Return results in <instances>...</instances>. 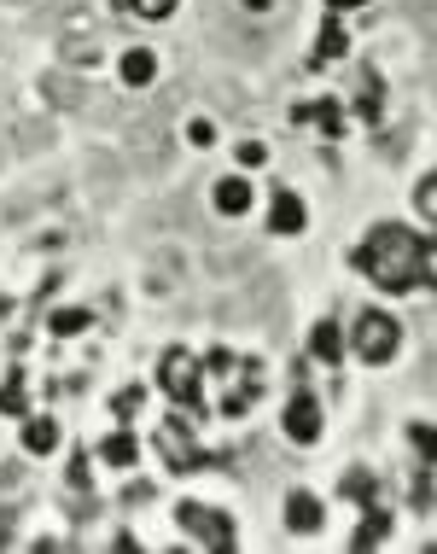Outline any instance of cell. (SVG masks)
<instances>
[{
	"mask_svg": "<svg viewBox=\"0 0 437 554\" xmlns=\"http://www.w3.org/2000/svg\"><path fill=\"white\" fill-rule=\"evenodd\" d=\"M356 269L379 286V292H420L432 280V240L414 234L403 222H379L368 240L356 245Z\"/></svg>",
	"mask_w": 437,
	"mask_h": 554,
	"instance_id": "obj_1",
	"label": "cell"
},
{
	"mask_svg": "<svg viewBox=\"0 0 437 554\" xmlns=\"http://www.w3.org/2000/svg\"><path fill=\"white\" fill-rule=\"evenodd\" d=\"M158 385H164L169 397L181 403V409H193V415H210V403H204V362L193 356L187 345L164 350V362H158Z\"/></svg>",
	"mask_w": 437,
	"mask_h": 554,
	"instance_id": "obj_2",
	"label": "cell"
},
{
	"mask_svg": "<svg viewBox=\"0 0 437 554\" xmlns=\"http://www.w3.org/2000/svg\"><path fill=\"white\" fill-rule=\"evenodd\" d=\"M152 444H158L169 473H193V467L204 461L199 438H193V415H164L158 420V432H152Z\"/></svg>",
	"mask_w": 437,
	"mask_h": 554,
	"instance_id": "obj_3",
	"label": "cell"
},
{
	"mask_svg": "<svg viewBox=\"0 0 437 554\" xmlns=\"http://www.w3.org/2000/svg\"><path fill=\"white\" fill-rule=\"evenodd\" d=\"M403 345V327L391 321L385 310H362L356 315V333H350V350L362 356V362H391Z\"/></svg>",
	"mask_w": 437,
	"mask_h": 554,
	"instance_id": "obj_4",
	"label": "cell"
},
{
	"mask_svg": "<svg viewBox=\"0 0 437 554\" xmlns=\"http://www.w3.org/2000/svg\"><path fill=\"white\" fill-rule=\"evenodd\" d=\"M175 520H181V531H187L193 543H204V549H216V554L234 549V525H228V514H216V508H204V502H181Z\"/></svg>",
	"mask_w": 437,
	"mask_h": 554,
	"instance_id": "obj_5",
	"label": "cell"
},
{
	"mask_svg": "<svg viewBox=\"0 0 437 554\" xmlns=\"http://www.w3.org/2000/svg\"><path fill=\"white\" fill-rule=\"evenodd\" d=\"M286 438H292V444H315V438H321V403H315L309 391H298V397L286 403Z\"/></svg>",
	"mask_w": 437,
	"mask_h": 554,
	"instance_id": "obj_6",
	"label": "cell"
},
{
	"mask_svg": "<svg viewBox=\"0 0 437 554\" xmlns=\"http://www.w3.org/2000/svg\"><path fill=\"white\" fill-rule=\"evenodd\" d=\"M303 222H309L303 199H298V193H286V187H274V199H269V228H274V234H303Z\"/></svg>",
	"mask_w": 437,
	"mask_h": 554,
	"instance_id": "obj_7",
	"label": "cell"
},
{
	"mask_svg": "<svg viewBox=\"0 0 437 554\" xmlns=\"http://www.w3.org/2000/svg\"><path fill=\"white\" fill-rule=\"evenodd\" d=\"M344 53H350V30H344V18H333V12H327V24H321V35H315L309 65H333V59H344Z\"/></svg>",
	"mask_w": 437,
	"mask_h": 554,
	"instance_id": "obj_8",
	"label": "cell"
},
{
	"mask_svg": "<svg viewBox=\"0 0 437 554\" xmlns=\"http://www.w3.org/2000/svg\"><path fill=\"white\" fill-rule=\"evenodd\" d=\"M292 123H321L327 135H344V105L338 100H303V105H292Z\"/></svg>",
	"mask_w": 437,
	"mask_h": 554,
	"instance_id": "obj_9",
	"label": "cell"
},
{
	"mask_svg": "<svg viewBox=\"0 0 437 554\" xmlns=\"http://www.w3.org/2000/svg\"><path fill=\"white\" fill-rule=\"evenodd\" d=\"M379 543H391V514L385 508H373L362 514V525H356V537H350V549H379Z\"/></svg>",
	"mask_w": 437,
	"mask_h": 554,
	"instance_id": "obj_10",
	"label": "cell"
},
{
	"mask_svg": "<svg viewBox=\"0 0 437 554\" xmlns=\"http://www.w3.org/2000/svg\"><path fill=\"white\" fill-rule=\"evenodd\" d=\"M216 210H222V216H245V210H251V181H245V175L216 181Z\"/></svg>",
	"mask_w": 437,
	"mask_h": 554,
	"instance_id": "obj_11",
	"label": "cell"
},
{
	"mask_svg": "<svg viewBox=\"0 0 437 554\" xmlns=\"http://www.w3.org/2000/svg\"><path fill=\"white\" fill-rule=\"evenodd\" d=\"M286 525H292V531H321V502H315L309 490H292V496H286Z\"/></svg>",
	"mask_w": 437,
	"mask_h": 554,
	"instance_id": "obj_12",
	"label": "cell"
},
{
	"mask_svg": "<svg viewBox=\"0 0 437 554\" xmlns=\"http://www.w3.org/2000/svg\"><path fill=\"white\" fill-rule=\"evenodd\" d=\"M24 450H30V455H53V450H59V420H47V415L24 420Z\"/></svg>",
	"mask_w": 437,
	"mask_h": 554,
	"instance_id": "obj_13",
	"label": "cell"
},
{
	"mask_svg": "<svg viewBox=\"0 0 437 554\" xmlns=\"http://www.w3.org/2000/svg\"><path fill=\"white\" fill-rule=\"evenodd\" d=\"M117 70H123V82H129V88H146V82L158 76V53H146V47H129Z\"/></svg>",
	"mask_w": 437,
	"mask_h": 554,
	"instance_id": "obj_14",
	"label": "cell"
},
{
	"mask_svg": "<svg viewBox=\"0 0 437 554\" xmlns=\"http://www.w3.org/2000/svg\"><path fill=\"white\" fill-rule=\"evenodd\" d=\"M100 455H105V461H111V467H135V455H140L135 432H123V426H111V432H105V444H100Z\"/></svg>",
	"mask_w": 437,
	"mask_h": 554,
	"instance_id": "obj_15",
	"label": "cell"
},
{
	"mask_svg": "<svg viewBox=\"0 0 437 554\" xmlns=\"http://www.w3.org/2000/svg\"><path fill=\"white\" fill-rule=\"evenodd\" d=\"M338 490H344L350 502H362V508H368L373 496H379V473H368V467H350V473L338 479Z\"/></svg>",
	"mask_w": 437,
	"mask_h": 554,
	"instance_id": "obj_16",
	"label": "cell"
},
{
	"mask_svg": "<svg viewBox=\"0 0 437 554\" xmlns=\"http://www.w3.org/2000/svg\"><path fill=\"white\" fill-rule=\"evenodd\" d=\"M309 350H315L321 362H338V356H344V333H338V321H315V339H309Z\"/></svg>",
	"mask_w": 437,
	"mask_h": 554,
	"instance_id": "obj_17",
	"label": "cell"
},
{
	"mask_svg": "<svg viewBox=\"0 0 437 554\" xmlns=\"http://www.w3.org/2000/svg\"><path fill=\"white\" fill-rule=\"evenodd\" d=\"M0 415H30V391H24V380H18V374L0 385Z\"/></svg>",
	"mask_w": 437,
	"mask_h": 554,
	"instance_id": "obj_18",
	"label": "cell"
},
{
	"mask_svg": "<svg viewBox=\"0 0 437 554\" xmlns=\"http://www.w3.org/2000/svg\"><path fill=\"white\" fill-rule=\"evenodd\" d=\"M88 321H94V315H88V310H53V321H47V327H53L59 339H76V333H82Z\"/></svg>",
	"mask_w": 437,
	"mask_h": 554,
	"instance_id": "obj_19",
	"label": "cell"
},
{
	"mask_svg": "<svg viewBox=\"0 0 437 554\" xmlns=\"http://www.w3.org/2000/svg\"><path fill=\"white\" fill-rule=\"evenodd\" d=\"M356 111H362V117H379V76H362V94H356Z\"/></svg>",
	"mask_w": 437,
	"mask_h": 554,
	"instance_id": "obj_20",
	"label": "cell"
},
{
	"mask_svg": "<svg viewBox=\"0 0 437 554\" xmlns=\"http://www.w3.org/2000/svg\"><path fill=\"white\" fill-rule=\"evenodd\" d=\"M140 403H146V391H140V385H129V391H117L111 415H117V420H135V409H140Z\"/></svg>",
	"mask_w": 437,
	"mask_h": 554,
	"instance_id": "obj_21",
	"label": "cell"
},
{
	"mask_svg": "<svg viewBox=\"0 0 437 554\" xmlns=\"http://www.w3.org/2000/svg\"><path fill=\"white\" fill-rule=\"evenodd\" d=\"M408 438H414V450H420V461H432L437 438H432V426H426V420H414V426H408Z\"/></svg>",
	"mask_w": 437,
	"mask_h": 554,
	"instance_id": "obj_22",
	"label": "cell"
},
{
	"mask_svg": "<svg viewBox=\"0 0 437 554\" xmlns=\"http://www.w3.org/2000/svg\"><path fill=\"white\" fill-rule=\"evenodd\" d=\"M187 140H193V146H216V123H210V117H193V123H187Z\"/></svg>",
	"mask_w": 437,
	"mask_h": 554,
	"instance_id": "obj_23",
	"label": "cell"
},
{
	"mask_svg": "<svg viewBox=\"0 0 437 554\" xmlns=\"http://www.w3.org/2000/svg\"><path fill=\"white\" fill-rule=\"evenodd\" d=\"M239 164H245V170L269 164V146H263V140H245V146H239Z\"/></svg>",
	"mask_w": 437,
	"mask_h": 554,
	"instance_id": "obj_24",
	"label": "cell"
},
{
	"mask_svg": "<svg viewBox=\"0 0 437 554\" xmlns=\"http://www.w3.org/2000/svg\"><path fill=\"white\" fill-rule=\"evenodd\" d=\"M129 6H135L140 18H169L175 12V0H129Z\"/></svg>",
	"mask_w": 437,
	"mask_h": 554,
	"instance_id": "obj_25",
	"label": "cell"
},
{
	"mask_svg": "<svg viewBox=\"0 0 437 554\" xmlns=\"http://www.w3.org/2000/svg\"><path fill=\"white\" fill-rule=\"evenodd\" d=\"M414 205L426 210V216H432V210H437V175H426V181H420V193H414Z\"/></svg>",
	"mask_w": 437,
	"mask_h": 554,
	"instance_id": "obj_26",
	"label": "cell"
},
{
	"mask_svg": "<svg viewBox=\"0 0 437 554\" xmlns=\"http://www.w3.org/2000/svg\"><path fill=\"white\" fill-rule=\"evenodd\" d=\"M70 490H88V455H70Z\"/></svg>",
	"mask_w": 437,
	"mask_h": 554,
	"instance_id": "obj_27",
	"label": "cell"
},
{
	"mask_svg": "<svg viewBox=\"0 0 437 554\" xmlns=\"http://www.w3.org/2000/svg\"><path fill=\"white\" fill-rule=\"evenodd\" d=\"M356 6H368V0H327V12H333V18H344V12H356Z\"/></svg>",
	"mask_w": 437,
	"mask_h": 554,
	"instance_id": "obj_28",
	"label": "cell"
},
{
	"mask_svg": "<svg viewBox=\"0 0 437 554\" xmlns=\"http://www.w3.org/2000/svg\"><path fill=\"white\" fill-rule=\"evenodd\" d=\"M245 6H251V12H269L274 0H245Z\"/></svg>",
	"mask_w": 437,
	"mask_h": 554,
	"instance_id": "obj_29",
	"label": "cell"
}]
</instances>
